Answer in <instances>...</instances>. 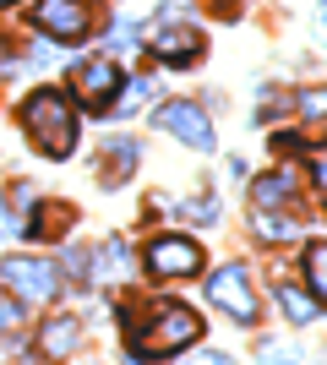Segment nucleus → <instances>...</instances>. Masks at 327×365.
<instances>
[{"mask_svg":"<svg viewBox=\"0 0 327 365\" xmlns=\"http://www.w3.org/2000/svg\"><path fill=\"white\" fill-rule=\"evenodd\" d=\"M125 333H131V354L158 360V354L186 349L191 338H202V317L180 300H153V305H125Z\"/></svg>","mask_w":327,"mask_h":365,"instance_id":"nucleus-1","label":"nucleus"},{"mask_svg":"<svg viewBox=\"0 0 327 365\" xmlns=\"http://www.w3.org/2000/svg\"><path fill=\"white\" fill-rule=\"evenodd\" d=\"M22 131L33 137V148L44 158H66L77 148V115H71V98L55 88H38L22 98Z\"/></svg>","mask_w":327,"mask_h":365,"instance_id":"nucleus-2","label":"nucleus"},{"mask_svg":"<svg viewBox=\"0 0 327 365\" xmlns=\"http://www.w3.org/2000/svg\"><path fill=\"white\" fill-rule=\"evenodd\" d=\"M0 284L16 294L22 305H38L61 289V267L55 262H38V257H6L0 262Z\"/></svg>","mask_w":327,"mask_h":365,"instance_id":"nucleus-3","label":"nucleus"},{"mask_svg":"<svg viewBox=\"0 0 327 365\" xmlns=\"http://www.w3.org/2000/svg\"><path fill=\"white\" fill-rule=\"evenodd\" d=\"M147 49H153V61H164V66H191L202 55V33L191 28V22H180V11H164L153 22V33H147Z\"/></svg>","mask_w":327,"mask_h":365,"instance_id":"nucleus-4","label":"nucleus"},{"mask_svg":"<svg viewBox=\"0 0 327 365\" xmlns=\"http://www.w3.org/2000/svg\"><path fill=\"white\" fill-rule=\"evenodd\" d=\"M33 22H38V33L61 38V44H82L93 33V6L88 0H38Z\"/></svg>","mask_w":327,"mask_h":365,"instance_id":"nucleus-5","label":"nucleus"},{"mask_svg":"<svg viewBox=\"0 0 327 365\" xmlns=\"http://www.w3.org/2000/svg\"><path fill=\"white\" fill-rule=\"evenodd\" d=\"M71 93L82 98V109L109 115L115 93H120V66H115V61H82L77 71H71Z\"/></svg>","mask_w":327,"mask_h":365,"instance_id":"nucleus-6","label":"nucleus"},{"mask_svg":"<svg viewBox=\"0 0 327 365\" xmlns=\"http://www.w3.org/2000/svg\"><path fill=\"white\" fill-rule=\"evenodd\" d=\"M202 267V245L186 240V235H158L147 245V273L153 278H191Z\"/></svg>","mask_w":327,"mask_h":365,"instance_id":"nucleus-7","label":"nucleus"},{"mask_svg":"<svg viewBox=\"0 0 327 365\" xmlns=\"http://www.w3.org/2000/svg\"><path fill=\"white\" fill-rule=\"evenodd\" d=\"M207 294H213V305H224L234 322H256V289H251V278H246L240 262L218 267L213 284H207Z\"/></svg>","mask_w":327,"mask_h":365,"instance_id":"nucleus-8","label":"nucleus"},{"mask_svg":"<svg viewBox=\"0 0 327 365\" xmlns=\"http://www.w3.org/2000/svg\"><path fill=\"white\" fill-rule=\"evenodd\" d=\"M164 131H175V137L186 142V148H197V153H213V120H207L197 104H164L153 115Z\"/></svg>","mask_w":327,"mask_h":365,"instance_id":"nucleus-9","label":"nucleus"},{"mask_svg":"<svg viewBox=\"0 0 327 365\" xmlns=\"http://www.w3.org/2000/svg\"><path fill=\"white\" fill-rule=\"evenodd\" d=\"M137 158H142V148L131 137H115L104 148V164H98V180L104 185H120V180H131V169H137Z\"/></svg>","mask_w":327,"mask_h":365,"instance_id":"nucleus-10","label":"nucleus"},{"mask_svg":"<svg viewBox=\"0 0 327 365\" xmlns=\"http://www.w3.org/2000/svg\"><path fill=\"white\" fill-rule=\"evenodd\" d=\"M38 344H44V354H77L82 349V327L71 317H55V322H44V333H38Z\"/></svg>","mask_w":327,"mask_h":365,"instance_id":"nucleus-11","label":"nucleus"},{"mask_svg":"<svg viewBox=\"0 0 327 365\" xmlns=\"http://www.w3.org/2000/svg\"><path fill=\"white\" fill-rule=\"evenodd\" d=\"M273 294H279V305L289 311V322H300V327L322 317V300H316V294H300L295 284H273Z\"/></svg>","mask_w":327,"mask_h":365,"instance_id":"nucleus-12","label":"nucleus"},{"mask_svg":"<svg viewBox=\"0 0 327 365\" xmlns=\"http://www.w3.org/2000/svg\"><path fill=\"white\" fill-rule=\"evenodd\" d=\"M251 197H256V207H284V202L295 197V175H289V169H279V175H262V180L251 185Z\"/></svg>","mask_w":327,"mask_h":365,"instance_id":"nucleus-13","label":"nucleus"},{"mask_svg":"<svg viewBox=\"0 0 327 365\" xmlns=\"http://www.w3.org/2000/svg\"><path fill=\"white\" fill-rule=\"evenodd\" d=\"M306 289H311L316 300H327V245L322 240L306 245Z\"/></svg>","mask_w":327,"mask_h":365,"instance_id":"nucleus-14","label":"nucleus"},{"mask_svg":"<svg viewBox=\"0 0 327 365\" xmlns=\"http://www.w3.org/2000/svg\"><path fill=\"white\" fill-rule=\"evenodd\" d=\"M66 224H71V207H61V202H44V207L33 213L28 235H33V240H49V235H55V229H66Z\"/></svg>","mask_w":327,"mask_h":365,"instance_id":"nucleus-15","label":"nucleus"},{"mask_svg":"<svg viewBox=\"0 0 327 365\" xmlns=\"http://www.w3.org/2000/svg\"><path fill=\"white\" fill-rule=\"evenodd\" d=\"M147 98H153V76H142V82H131L120 104H109V115H137V104H147Z\"/></svg>","mask_w":327,"mask_h":365,"instance_id":"nucleus-16","label":"nucleus"},{"mask_svg":"<svg viewBox=\"0 0 327 365\" xmlns=\"http://www.w3.org/2000/svg\"><path fill=\"white\" fill-rule=\"evenodd\" d=\"M104 273L109 278H125V245L120 240H109L104 251H98V278H104Z\"/></svg>","mask_w":327,"mask_h":365,"instance_id":"nucleus-17","label":"nucleus"},{"mask_svg":"<svg viewBox=\"0 0 327 365\" xmlns=\"http://www.w3.org/2000/svg\"><path fill=\"white\" fill-rule=\"evenodd\" d=\"M295 104H300V115H306V120H322V115H327V93H322V88H306Z\"/></svg>","mask_w":327,"mask_h":365,"instance_id":"nucleus-18","label":"nucleus"},{"mask_svg":"<svg viewBox=\"0 0 327 365\" xmlns=\"http://www.w3.org/2000/svg\"><path fill=\"white\" fill-rule=\"evenodd\" d=\"M256 235H267V240H295V229L279 224V218H267V207L256 213Z\"/></svg>","mask_w":327,"mask_h":365,"instance_id":"nucleus-19","label":"nucleus"},{"mask_svg":"<svg viewBox=\"0 0 327 365\" xmlns=\"http://www.w3.org/2000/svg\"><path fill=\"white\" fill-rule=\"evenodd\" d=\"M16 322H22V305H16V300H0V333H11Z\"/></svg>","mask_w":327,"mask_h":365,"instance_id":"nucleus-20","label":"nucleus"},{"mask_svg":"<svg viewBox=\"0 0 327 365\" xmlns=\"http://www.w3.org/2000/svg\"><path fill=\"white\" fill-rule=\"evenodd\" d=\"M186 213H191V218H202V224H213V218H218V207H213V202H191Z\"/></svg>","mask_w":327,"mask_h":365,"instance_id":"nucleus-21","label":"nucleus"},{"mask_svg":"<svg viewBox=\"0 0 327 365\" xmlns=\"http://www.w3.org/2000/svg\"><path fill=\"white\" fill-rule=\"evenodd\" d=\"M131 38H137V28H131V22H120V28H115V38H109V44H115V49H125V44H131Z\"/></svg>","mask_w":327,"mask_h":365,"instance_id":"nucleus-22","label":"nucleus"},{"mask_svg":"<svg viewBox=\"0 0 327 365\" xmlns=\"http://www.w3.org/2000/svg\"><path fill=\"white\" fill-rule=\"evenodd\" d=\"M16 229H22V218H11L6 207H0V235H16Z\"/></svg>","mask_w":327,"mask_h":365,"instance_id":"nucleus-23","label":"nucleus"},{"mask_svg":"<svg viewBox=\"0 0 327 365\" xmlns=\"http://www.w3.org/2000/svg\"><path fill=\"white\" fill-rule=\"evenodd\" d=\"M0 6H16V0H0Z\"/></svg>","mask_w":327,"mask_h":365,"instance_id":"nucleus-24","label":"nucleus"}]
</instances>
